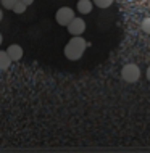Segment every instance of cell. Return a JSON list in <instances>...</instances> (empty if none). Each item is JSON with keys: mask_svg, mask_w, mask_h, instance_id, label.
<instances>
[{"mask_svg": "<svg viewBox=\"0 0 150 153\" xmlns=\"http://www.w3.org/2000/svg\"><path fill=\"white\" fill-rule=\"evenodd\" d=\"M86 48H87L86 40L81 36H73V39L65 45V56L71 61H76L84 55Z\"/></svg>", "mask_w": 150, "mask_h": 153, "instance_id": "cell-1", "label": "cell"}, {"mask_svg": "<svg viewBox=\"0 0 150 153\" xmlns=\"http://www.w3.org/2000/svg\"><path fill=\"white\" fill-rule=\"evenodd\" d=\"M121 77H123L124 82H128V84H134V82H137L140 77V68L134 63L124 65L123 69H121Z\"/></svg>", "mask_w": 150, "mask_h": 153, "instance_id": "cell-2", "label": "cell"}, {"mask_svg": "<svg viewBox=\"0 0 150 153\" xmlns=\"http://www.w3.org/2000/svg\"><path fill=\"white\" fill-rule=\"evenodd\" d=\"M74 18H76V16H74V11L71 10V8H68V7H61L60 10L57 11V15H55L57 23L60 24V26H66V27H68V24L71 23Z\"/></svg>", "mask_w": 150, "mask_h": 153, "instance_id": "cell-3", "label": "cell"}, {"mask_svg": "<svg viewBox=\"0 0 150 153\" xmlns=\"http://www.w3.org/2000/svg\"><path fill=\"white\" fill-rule=\"evenodd\" d=\"M84 31H86V21L81 18H74L73 21L68 24V32L71 36H82Z\"/></svg>", "mask_w": 150, "mask_h": 153, "instance_id": "cell-4", "label": "cell"}, {"mask_svg": "<svg viewBox=\"0 0 150 153\" xmlns=\"http://www.w3.org/2000/svg\"><path fill=\"white\" fill-rule=\"evenodd\" d=\"M7 52H8V55L11 56V60L13 61H19L23 58V48H21V45H18V44H11L10 47L7 48Z\"/></svg>", "mask_w": 150, "mask_h": 153, "instance_id": "cell-5", "label": "cell"}, {"mask_svg": "<svg viewBox=\"0 0 150 153\" xmlns=\"http://www.w3.org/2000/svg\"><path fill=\"white\" fill-rule=\"evenodd\" d=\"M94 8V3L90 0H79L78 2V11L81 15H89Z\"/></svg>", "mask_w": 150, "mask_h": 153, "instance_id": "cell-6", "label": "cell"}, {"mask_svg": "<svg viewBox=\"0 0 150 153\" xmlns=\"http://www.w3.org/2000/svg\"><path fill=\"white\" fill-rule=\"evenodd\" d=\"M11 63H13V60H11V56L8 55V52L0 50V71H5V69H8Z\"/></svg>", "mask_w": 150, "mask_h": 153, "instance_id": "cell-7", "label": "cell"}, {"mask_svg": "<svg viewBox=\"0 0 150 153\" xmlns=\"http://www.w3.org/2000/svg\"><path fill=\"white\" fill-rule=\"evenodd\" d=\"M26 8H28V5L24 2H21V0H18V2L15 3V7H13V11L16 15H23L24 11H26Z\"/></svg>", "mask_w": 150, "mask_h": 153, "instance_id": "cell-8", "label": "cell"}, {"mask_svg": "<svg viewBox=\"0 0 150 153\" xmlns=\"http://www.w3.org/2000/svg\"><path fill=\"white\" fill-rule=\"evenodd\" d=\"M94 3H95V7H99V8H108L113 3V0H94Z\"/></svg>", "mask_w": 150, "mask_h": 153, "instance_id": "cell-9", "label": "cell"}, {"mask_svg": "<svg viewBox=\"0 0 150 153\" xmlns=\"http://www.w3.org/2000/svg\"><path fill=\"white\" fill-rule=\"evenodd\" d=\"M16 2H18V0H0V3H2V7L5 8V10H13Z\"/></svg>", "mask_w": 150, "mask_h": 153, "instance_id": "cell-10", "label": "cell"}, {"mask_svg": "<svg viewBox=\"0 0 150 153\" xmlns=\"http://www.w3.org/2000/svg\"><path fill=\"white\" fill-rule=\"evenodd\" d=\"M140 27H142V31H144V32L150 34V18L142 19V23H140Z\"/></svg>", "mask_w": 150, "mask_h": 153, "instance_id": "cell-11", "label": "cell"}, {"mask_svg": "<svg viewBox=\"0 0 150 153\" xmlns=\"http://www.w3.org/2000/svg\"><path fill=\"white\" fill-rule=\"evenodd\" d=\"M21 2H24V3H26V5L29 7V5H31V3H32V2H34V0H21Z\"/></svg>", "mask_w": 150, "mask_h": 153, "instance_id": "cell-12", "label": "cell"}, {"mask_svg": "<svg viewBox=\"0 0 150 153\" xmlns=\"http://www.w3.org/2000/svg\"><path fill=\"white\" fill-rule=\"evenodd\" d=\"M147 79L150 81V66H149V68H147Z\"/></svg>", "mask_w": 150, "mask_h": 153, "instance_id": "cell-13", "label": "cell"}, {"mask_svg": "<svg viewBox=\"0 0 150 153\" xmlns=\"http://www.w3.org/2000/svg\"><path fill=\"white\" fill-rule=\"evenodd\" d=\"M2 18H3V11H2V8H0V21H2Z\"/></svg>", "mask_w": 150, "mask_h": 153, "instance_id": "cell-14", "label": "cell"}, {"mask_svg": "<svg viewBox=\"0 0 150 153\" xmlns=\"http://www.w3.org/2000/svg\"><path fill=\"white\" fill-rule=\"evenodd\" d=\"M0 44H2V36H0Z\"/></svg>", "mask_w": 150, "mask_h": 153, "instance_id": "cell-15", "label": "cell"}]
</instances>
